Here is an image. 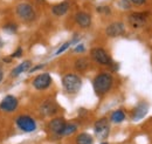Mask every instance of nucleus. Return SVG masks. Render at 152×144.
Returning <instances> with one entry per match:
<instances>
[{
	"instance_id": "f03ea898",
	"label": "nucleus",
	"mask_w": 152,
	"mask_h": 144,
	"mask_svg": "<svg viewBox=\"0 0 152 144\" xmlns=\"http://www.w3.org/2000/svg\"><path fill=\"white\" fill-rule=\"evenodd\" d=\"M62 84L64 87V89L70 94H75L81 89L82 86V81L81 79L75 75V74H67L63 76L62 79Z\"/></svg>"
},
{
	"instance_id": "6e6552de",
	"label": "nucleus",
	"mask_w": 152,
	"mask_h": 144,
	"mask_svg": "<svg viewBox=\"0 0 152 144\" xmlns=\"http://www.w3.org/2000/svg\"><path fill=\"white\" fill-rule=\"evenodd\" d=\"M125 31V27H124V24L123 22H113L110 24L107 29H105V33L108 36H111V37H115V36H119L122 35Z\"/></svg>"
},
{
	"instance_id": "f8f14e48",
	"label": "nucleus",
	"mask_w": 152,
	"mask_h": 144,
	"mask_svg": "<svg viewBox=\"0 0 152 144\" xmlns=\"http://www.w3.org/2000/svg\"><path fill=\"white\" fill-rule=\"evenodd\" d=\"M148 15H149V13H132L129 17V20L133 27H140L146 22Z\"/></svg>"
},
{
	"instance_id": "aec40b11",
	"label": "nucleus",
	"mask_w": 152,
	"mask_h": 144,
	"mask_svg": "<svg viewBox=\"0 0 152 144\" xmlns=\"http://www.w3.org/2000/svg\"><path fill=\"white\" fill-rule=\"evenodd\" d=\"M75 67L76 69H78V71H86L87 67H88V61L86 59H78L76 61Z\"/></svg>"
},
{
	"instance_id": "ddd939ff",
	"label": "nucleus",
	"mask_w": 152,
	"mask_h": 144,
	"mask_svg": "<svg viewBox=\"0 0 152 144\" xmlns=\"http://www.w3.org/2000/svg\"><path fill=\"white\" fill-rule=\"evenodd\" d=\"M66 126V122H64V120L63 118H61V117H56V118H53L50 122H49V129L54 132V134H57V135H60V132L62 131V129L64 128Z\"/></svg>"
},
{
	"instance_id": "393cba45",
	"label": "nucleus",
	"mask_w": 152,
	"mask_h": 144,
	"mask_svg": "<svg viewBox=\"0 0 152 144\" xmlns=\"http://www.w3.org/2000/svg\"><path fill=\"white\" fill-rule=\"evenodd\" d=\"M84 49H86V48H84L83 45H78L75 48V52L76 53H82V52H84Z\"/></svg>"
},
{
	"instance_id": "0eeeda50",
	"label": "nucleus",
	"mask_w": 152,
	"mask_h": 144,
	"mask_svg": "<svg viewBox=\"0 0 152 144\" xmlns=\"http://www.w3.org/2000/svg\"><path fill=\"white\" fill-rule=\"evenodd\" d=\"M18 107V100L15 96L13 95H7L2 98V101L0 102V109L7 112L14 111Z\"/></svg>"
},
{
	"instance_id": "c85d7f7f",
	"label": "nucleus",
	"mask_w": 152,
	"mask_h": 144,
	"mask_svg": "<svg viewBox=\"0 0 152 144\" xmlns=\"http://www.w3.org/2000/svg\"><path fill=\"white\" fill-rule=\"evenodd\" d=\"M1 80H2V72L0 71V82H1Z\"/></svg>"
},
{
	"instance_id": "a878e982",
	"label": "nucleus",
	"mask_w": 152,
	"mask_h": 144,
	"mask_svg": "<svg viewBox=\"0 0 152 144\" xmlns=\"http://www.w3.org/2000/svg\"><path fill=\"white\" fill-rule=\"evenodd\" d=\"M131 1H132L134 5H138V6H139V5L145 4V1H146V0H131Z\"/></svg>"
},
{
	"instance_id": "b1692460",
	"label": "nucleus",
	"mask_w": 152,
	"mask_h": 144,
	"mask_svg": "<svg viewBox=\"0 0 152 144\" xmlns=\"http://www.w3.org/2000/svg\"><path fill=\"white\" fill-rule=\"evenodd\" d=\"M21 55H22V48H20L19 47V48L15 51V53L12 54V57H20Z\"/></svg>"
},
{
	"instance_id": "4468645a",
	"label": "nucleus",
	"mask_w": 152,
	"mask_h": 144,
	"mask_svg": "<svg viewBox=\"0 0 152 144\" xmlns=\"http://www.w3.org/2000/svg\"><path fill=\"white\" fill-rule=\"evenodd\" d=\"M75 20H76V22H77L81 27H83V28L89 27L90 24H91V18H90V15H89L88 13H84V12H78V13L76 14Z\"/></svg>"
},
{
	"instance_id": "dca6fc26",
	"label": "nucleus",
	"mask_w": 152,
	"mask_h": 144,
	"mask_svg": "<svg viewBox=\"0 0 152 144\" xmlns=\"http://www.w3.org/2000/svg\"><path fill=\"white\" fill-rule=\"evenodd\" d=\"M68 8H69V5H68V2H61V4H57L55 5L53 8H52V11H53V13L57 15V17H60V15H63V14H66L67 13V11H68Z\"/></svg>"
},
{
	"instance_id": "423d86ee",
	"label": "nucleus",
	"mask_w": 152,
	"mask_h": 144,
	"mask_svg": "<svg viewBox=\"0 0 152 144\" xmlns=\"http://www.w3.org/2000/svg\"><path fill=\"white\" fill-rule=\"evenodd\" d=\"M52 83V77L48 73H42L38 75L34 81H33V86L37 88L38 90H43L46 88H48Z\"/></svg>"
},
{
	"instance_id": "f3484780",
	"label": "nucleus",
	"mask_w": 152,
	"mask_h": 144,
	"mask_svg": "<svg viewBox=\"0 0 152 144\" xmlns=\"http://www.w3.org/2000/svg\"><path fill=\"white\" fill-rule=\"evenodd\" d=\"M93 142H94L93 137L89 134H86V132L80 134L76 138V144H93Z\"/></svg>"
},
{
	"instance_id": "a211bd4d",
	"label": "nucleus",
	"mask_w": 152,
	"mask_h": 144,
	"mask_svg": "<svg viewBox=\"0 0 152 144\" xmlns=\"http://www.w3.org/2000/svg\"><path fill=\"white\" fill-rule=\"evenodd\" d=\"M125 120V114L123 110H116L111 114V121L114 123H121Z\"/></svg>"
},
{
	"instance_id": "cd10ccee",
	"label": "nucleus",
	"mask_w": 152,
	"mask_h": 144,
	"mask_svg": "<svg viewBox=\"0 0 152 144\" xmlns=\"http://www.w3.org/2000/svg\"><path fill=\"white\" fill-rule=\"evenodd\" d=\"M4 62H7V63H10V62H11V59H4Z\"/></svg>"
},
{
	"instance_id": "5701e85b",
	"label": "nucleus",
	"mask_w": 152,
	"mask_h": 144,
	"mask_svg": "<svg viewBox=\"0 0 152 144\" xmlns=\"http://www.w3.org/2000/svg\"><path fill=\"white\" fill-rule=\"evenodd\" d=\"M97 11H98V12H101V13H104V14H109V13H110V8H109L108 6L98 7V8H97Z\"/></svg>"
},
{
	"instance_id": "39448f33",
	"label": "nucleus",
	"mask_w": 152,
	"mask_h": 144,
	"mask_svg": "<svg viewBox=\"0 0 152 144\" xmlns=\"http://www.w3.org/2000/svg\"><path fill=\"white\" fill-rule=\"evenodd\" d=\"M91 56H93V59L95 60L96 62H98L101 65L107 66V65H111L113 63L110 56L107 54V52L103 48H94L91 51Z\"/></svg>"
},
{
	"instance_id": "bb28decb",
	"label": "nucleus",
	"mask_w": 152,
	"mask_h": 144,
	"mask_svg": "<svg viewBox=\"0 0 152 144\" xmlns=\"http://www.w3.org/2000/svg\"><path fill=\"white\" fill-rule=\"evenodd\" d=\"M41 68H43V65H39V66H37V67H33L29 72L33 73V72H35V71H38V69H41Z\"/></svg>"
},
{
	"instance_id": "7ed1b4c3",
	"label": "nucleus",
	"mask_w": 152,
	"mask_h": 144,
	"mask_svg": "<svg viewBox=\"0 0 152 144\" xmlns=\"http://www.w3.org/2000/svg\"><path fill=\"white\" fill-rule=\"evenodd\" d=\"M17 126L25 132H32L37 129L35 121L28 115H21L17 118Z\"/></svg>"
},
{
	"instance_id": "2eb2a0df",
	"label": "nucleus",
	"mask_w": 152,
	"mask_h": 144,
	"mask_svg": "<svg viewBox=\"0 0 152 144\" xmlns=\"http://www.w3.org/2000/svg\"><path fill=\"white\" fill-rule=\"evenodd\" d=\"M31 66H32V62H31L29 60L23 61V62H21V63H20L18 67H15V68L13 69L12 75H13V76H18V75H20L21 73L27 72V71L31 68Z\"/></svg>"
},
{
	"instance_id": "9d476101",
	"label": "nucleus",
	"mask_w": 152,
	"mask_h": 144,
	"mask_svg": "<svg viewBox=\"0 0 152 144\" xmlns=\"http://www.w3.org/2000/svg\"><path fill=\"white\" fill-rule=\"evenodd\" d=\"M41 112L46 116H52V115H55L57 111V106L56 103L52 100H48V101H45L42 104H41Z\"/></svg>"
},
{
	"instance_id": "20e7f679",
	"label": "nucleus",
	"mask_w": 152,
	"mask_h": 144,
	"mask_svg": "<svg viewBox=\"0 0 152 144\" xmlns=\"http://www.w3.org/2000/svg\"><path fill=\"white\" fill-rule=\"evenodd\" d=\"M17 13L25 21H32L35 18V12L29 4H20L17 8Z\"/></svg>"
},
{
	"instance_id": "9b49d317",
	"label": "nucleus",
	"mask_w": 152,
	"mask_h": 144,
	"mask_svg": "<svg viewBox=\"0 0 152 144\" xmlns=\"http://www.w3.org/2000/svg\"><path fill=\"white\" fill-rule=\"evenodd\" d=\"M149 111V104L145 103V102H142L139 103L132 112V118L133 121H138V120H142Z\"/></svg>"
},
{
	"instance_id": "1a4fd4ad",
	"label": "nucleus",
	"mask_w": 152,
	"mask_h": 144,
	"mask_svg": "<svg viewBox=\"0 0 152 144\" xmlns=\"http://www.w3.org/2000/svg\"><path fill=\"white\" fill-rule=\"evenodd\" d=\"M95 132L102 138H105L109 135V123L107 118H101L95 123Z\"/></svg>"
},
{
	"instance_id": "412c9836",
	"label": "nucleus",
	"mask_w": 152,
	"mask_h": 144,
	"mask_svg": "<svg viewBox=\"0 0 152 144\" xmlns=\"http://www.w3.org/2000/svg\"><path fill=\"white\" fill-rule=\"evenodd\" d=\"M4 31L6 33H8V34H13L17 31V26L13 25V24H7L6 26H4Z\"/></svg>"
},
{
	"instance_id": "6ab92c4d",
	"label": "nucleus",
	"mask_w": 152,
	"mask_h": 144,
	"mask_svg": "<svg viewBox=\"0 0 152 144\" xmlns=\"http://www.w3.org/2000/svg\"><path fill=\"white\" fill-rule=\"evenodd\" d=\"M76 129H77V126H76L75 124H67V123H66L64 128H63L62 131L60 132V136H68V135H72V134L75 132Z\"/></svg>"
},
{
	"instance_id": "c756f323",
	"label": "nucleus",
	"mask_w": 152,
	"mask_h": 144,
	"mask_svg": "<svg viewBox=\"0 0 152 144\" xmlns=\"http://www.w3.org/2000/svg\"><path fill=\"white\" fill-rule=\"evenodd\" d=\"M102 144H108V143H102Z\"/></svg>"
},
{
	"instance_id": "4be33fe9",
	"label": "nucleus",
	"mask_w": 152,
	"mask_h": 144,
	"mask_svg": "<svg viewBox=\"0 0 152 144\" xmlns=\"http://www.w3.org/2000/svg\"><path fill=\"white\" fill-rule=\"evenodd\" d=\"M70 43H72V42H66V43H63V45H62V46H61V47L57 49V52L55 53V55L61 54V53H63L66 49H68V47L70 46Z\"/></svg>"
},
{
	"instance_id": "f257e3e1",
	"label": "nucleus",
	"mask_w": 152,
	"mask_h": 144,
	"mask_svg": "<svg viewBox=\"0 0 152 144\" xmlns=\"http://www.w3.org/2000/svg\"><path fill=\"white\" fill-rule=\"evenodd\" d=\"M113 86V76L108 73L98 74L94 80V89L98 95L108 93Z\"/></svg>"
}]
</instances>
